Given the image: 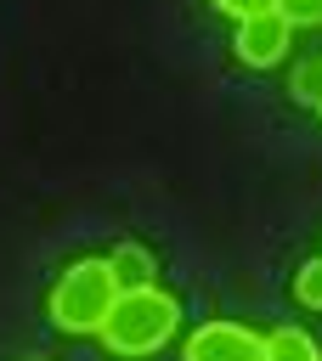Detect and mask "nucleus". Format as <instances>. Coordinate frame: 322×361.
Masks as SVG:
<instances>
[{
	"label": "nucleus",
	"instance_id": "nucleus-1",
	"mask_svg": "<svg viewBox=\"0 0 322 361\" xmlns=\"http://www.w3.org/2000/svg\"><path fill=\"white\" fill-rule=\"evenodd\" d=\"M175 322H181L175 293H164V288L147 282V288H124L96 333H102V344H107L113 355H153V350L169 344Z\"/></svg>",
	"mask_w": 322,
	"mask_h": 361
},
{
	"label": "nucleus",
	"instance_id": "nucleus-2",
	"mask_svg": "<svg viewBox=\"0 0 322 361\" xmlns=\"http://www.w3.org/2000/svg\"><path fill=\"white\" fill-rule=\"evenodd\" d=\"M113 299H119V282H113L107 259H73L51 288V322L62 333H96L107 322Z\"/></svg>",
	"mask_w": 322,
	"mask_h": 361
},
{
	"label": "nucleus",
	"instance_id": "nucleus-3",
	"mask_svg": "<svg viewBox=\"0 0 322 361\" xmlns=\"http://www.w3.org/2000/svg\"><path fill=\"white\" fill-rule=\"evenodd\" d=\"M186 361H266V338L243 322H203L186 333Z\"/></svg>",
	"mask_w": 322,
	"mask_h": 361
},
{
	"label": "nucleus",
	"instance_id": "nucleus-4",
	"mask_svg": "<svg viewBox=\"0 0 322 361\" xmlns=\"http://www.w3.org/2000/svg\"><path fill=\"white\" fill-rule=\"evenodd\" d=\"M288 23L277 17V11H260V17H243L237 23V56L249 62V68H271L282 51H288Z\"/></svg>",
	"mask_w": 322,
	"mask_h": 361
},
{
	"label": "nucleus",
	"instance_id": "nucleus-5",
	"mask_svg": "<svg viewBox=\"0 0 322 361\" xmlns=\"http://www.w3.org/2000/svg\"><path fill=\"white\" fill-rule=\"evenodd\" d=\"M107 271H113L119 293H124V288H147V282H153V254H147V248H136V243H124V248H113Z\"/></svg>",
	"mask_w": 322,
	"mask_h": 361
},
{
	"label": "nucleus",
	"instance_id": "nucleus-6",
	"mask_svg": "<svg viewBox=\"0 0 322 361\" xmlns=\"http://www.w3.org/2000/svg\"><path fill=\"white\" fill-rule=\"evenodd\" d=\"M266 361H322V344L305 327H277L266 338Z\"/></svg>",
	"mask_w": 322,
	"mask_h": 361
},
{
	"label": "nucleus",
	"instance_id": "nucleus-7",
	"mask_svg": "<svg viewBox=\"0 0 322 361\" xmlns=\"http://www.w3.org/2000/svg\"><path fill=\"white\" fill-rule=\"evenodd\" d=\"M294 299H299L305 310H322V254H316L311 265H299V276H294Z\"/></svg>",
	"mask_w": 322,
	"mask_h": 361
},
{
	"label": "nucleus",
	"instance_id": "nucleus-8",
	"mask_svg": "<svg viewBox=\"0 0 322 361\" xmlns=\"http://www.w3.org/2000/svg\"><path fill=\"white\" fill-rule=\"evenodd\" d=\"M294 96L322 107V56H311V62H299V68H294Z\"/></svg>",
	"mask_w": 322,
	"mask_h": 361
},
{
	"label": "nucleus",
	"instance_id": "nucleus-9",
	"mask_svg": "<svg viewBox=\"0 0 322 361\" xmlns=\"http://www.w3.org/2000/svg\"><path fill=\"white\" fill-rule=\"evenodd\" d=\"M277 17H282L288 28H299V23L316 28V23H322V0H277Z\"/></svg>",
	"mask_w": 322,
	"mask_h": 361
},
{
	"label": "nucleus",
	"instance_id": "nucleus-10",
	"mask_svg": "<svg viewBox=\"0 0 322 361\" xmlns=\"http://www.w3.org/2000/svg\"><path fill=\"white\" fill-rule=\"evenodd\" d=\"M220 11H232V17H260V11H277V0H215Z\"/></svg>",
	"mask_w": 322,
	"mask_h": 361
},
{
	"label": "nucleus",
	"instance_id": "nucleus-11",
	"mask_svg": "<svg viewBox=\"0 0 322 361\" xmlns=\"http://www.w3.org/2000/svg\"><path fill=\"white\" fill-rule=\"evenodd\" d=\"M28 361H40V355H28Z\"/></svg>",
	"mask_w": 322,
	"mask_h": 361
}]
</instances>
